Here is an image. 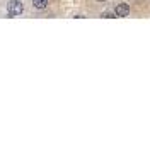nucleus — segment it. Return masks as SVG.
Segmentation results:
<instances>
[{
    "mask_svg": "<svg viewBox=\"0 0 150 147\" xmlns=\"http://www.w3.org/2000/svg\"><path fill=\"white\" fill-rule=\"evenodd\" d=\"M33 7L38 10H43L48 7V0H33Z\"/></svg>",
    "mask_w": 150,
    "mask_h": 147,
    "instance_id": "obj_3",
    "label": "nucleus"
},
{
    "mask_svg": "<svg viewBox=\"0 0 150 147\" xmlns=\"http://www.w3.org/2000/svg\"><path fill=\"white\" fill-rule=\"evenodd\" d=\"M103 17H106V19H114V17H116V14H114V12H104Z\"/></svg>",
    "mask_w": 150,
    "mask_h": 147,
    "instance_id": "obj_4",
    "label": "nucleus"
},
{
    "mask_svg": "<svg viewBox=\"0 0 150 147\" xmlns=\"http://www.w3.org/2000/svg\"><path fill=\"white\" fill-rule=\"evenodd\" d=\"M114 14H116V17H126L130 14V5L128 4H118L114 9Z\"/></svg>",
    "mask_w": 150,
    "mask_h": 147,
    "instance_id": "obj_2",
    "label": "nucleus"
},
{
    "mask_svg": "<svg viewBox=\"0 0 150 147\" xmlns=\"http://www.w3.org/2000/svg\"><path fill=\"white\" fill-rule=\"evenodd\" d=\"M99 2H106V0H99Z\"/></svg>",
    "mask_w": 150,
    "mask_h": 147,
    "instance_id": "obj_5",
    "label": "nucleus"
},
{
    "mask_svg": "<svg viewBox=\"0 0 150 147\" xmlns=\"http://www.w3.org/2000/svg\"><path fill=\"white\" fill-rule=\"evenodd\" d=\"M7 12H9V16H12V17L21 16V14L24 12L22 2H21V0H10L9 4H7Z\"/></svg>",
    "mask_w": 150,
    "mask_h": 147,
    "instance_id": "obj_1",
    "label": "nucleus"
}]
</instances>
